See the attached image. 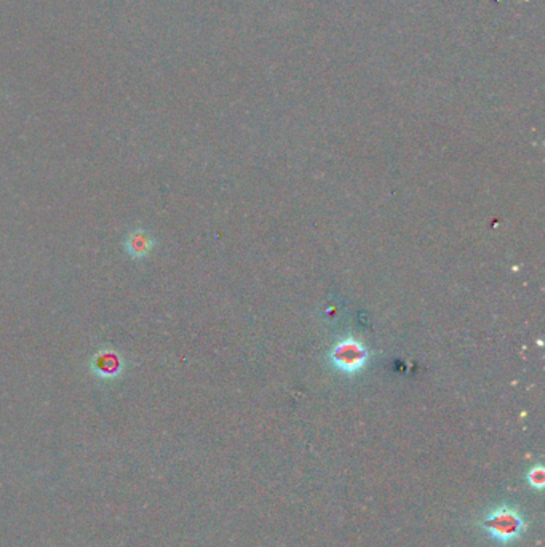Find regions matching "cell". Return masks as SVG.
I'll return each instance as SVG.
<instances>
[{
  "label": "cell",
  "mask_w": 545,
  "mask_h": 547,
  "mask_svg": "<svg viewBox=\"0 0 545 547\" xmlns=\"http://www.w3.org/2000/svg\"><path fill=\"white\" fill-rule=\"evenodd\" d=\"M480 527L489 538L500 546L516 543L528 532L525 513L514 504H500L488 511L481 517Z\"/></svg>",
  "instance_id": "6da1fadb"
},
{
  "label": "cell",
  "mask_w": 545,
  "mask_h": 547,
  "mask_svg": "<svg viewBox=\"0 0 545 547\" xmlns=\"http://www.w3.org/2000/svg\"><path fill=\"white\" fill-rule=\"evenodd\" d=\"M126 367H128V363H126L124 353L112 346H99L88 358V372L104 383H111V381L122 378Z\"/></svg>",
  "instance_id": "7a4b0ae2"
},
{
  "label": "cell",
  "mask_w": 545,
  "mask_h": 547,
  "mask_svg": "<svg viewBox=\"0 0 545 547\" xmlns=\"http://www.w3.org/2000/svg\"><path fill=\"white\" fill-rule=\"evenodd\" d=\"M333 360L344 372H357V370L365 365L366 351L363 349L360 342L354 340H344L334 347Z\"/></svg>",
  "instance_id": "3957f363"
},
{
  "label": "cell",
  "mask_w": 545,
  "mask_h": 547,
  "mask_svg": "<svg viewBox=\"0 0 545 547\" xmlns=\"http://www.w3.org/2000/svg\"><path fill=\"white\" fill-rule=\"evenodd\" d=\"M526 482L532 490L542 491L545 485V469L542 464H534V466L526 472Z\"/></svg>",
  "instance_id": "5b68a950"
},
{
  "label": "cell",
  "mask_w": 545,
  "mask_h": 547,
  "mask_svg": "<svg viewBox=\"0 0 545 547\" xmlns=\"http://www.w3.org/2000/svg\"><path fill=\"white\" fill-rule=\"evenodd\" d=\"M157 240L146 228H135L126 232L124 248L125 253L133 259H144L154 251Z\"/></svg>",
  "instance_id": "277c9868"
}]
</instances>
